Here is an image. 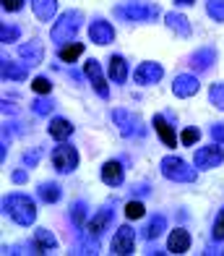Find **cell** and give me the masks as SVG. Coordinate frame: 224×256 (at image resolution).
<instances>
[{
	"mask_svg": "<svg viewBox=\"0 0 224 256\" xmlns=\"http://www.w3.org/2000/svg\"><path fill=\"white\" fill-rule=\"evenodd\" d=\"M164 24H167L178 37H191V21H188L183 14H178V10H172V14H167V18H164Z\"/></svg>",
	"mask_w": 224,
	"mask_h": 256,
	"instance_id": "obj_20",
	"label": "cell"
},
{
	"mask_svg": "<svg viewBox=\"0 0 224 256\" xmlns=\"http://www.w3.org/2000/svg\"><path fill=\"white\" fill-rule=\"evenodd\" d=\"M0 74H3V78H8V81H23V78H29V66L3 60L0 63Z\"/></svg>",
	"mask_w": 224,
	"mask_h": 256,
	"instance_id": "obj_17",
	"label": "cell"
},
{
	"mask_svg": "<svg viewBox=\"0 0 224 256\" xmlns=\"http://www.w3.org/2000/svg\"><path fill=\"white\" fill-rule=\"evenodd\" d=\"M123 178H125V172H123L120 162L110 160V162H104V165H102V180L107 183V186H120Z\"/></svg>",
	"mask_w": 224,
	"mask_h": 256,
	"instance_id": "obj_19",
	"label": "cell"
},
{
	"mask_svg": "<svg viewBox=\"0 0 224 256\" xmlns=\"http://www.w3.org/2000/svg\"><path fill=\"white\" fill-rule=\"evenodd\" d=\"M31 89L37 92V94H50L52 81H50V78H44V76H37V78H34V84H31Z\"/></svg>",
	"mask_w": 224,
	"mask_h": 256,
	"instance_id": "obj_36",
	"label": "cell"
},
{
	"mask_svg": "<svg viewBox=\"0 0 224 256\" xmlns=\"http://www.w3.org/2000/svg\"><path fill=\"white\" fill-rule=\"evenodd\" d=\"M73 134V123L65 120V118H52L50 123V136L57 138V142H65V138Z\"/></svg>",
	"mask_w": 224,
	"mask_h": 256,
	"instance_id": "obj_23",
	"label": "cell"
},
{
	"mask_svg": "<svg viewBox=\"0 0 224 256\" xmlns=\"http://www.w3.org/2000/svg\"><path fill=\"white\" fill-rule=\"evenodd\" d=\"M151 123H154V131L159 134V138H162V144H164V146H170V149H172L175 144H178V136H175L172 126L164 120V115H154V120H151Z\"/></svg>",
	"mask_w": 224,
	"mask_h": 256,
	"instance_id": "obj_18",
	"label": "cell"
},
{
	"mask_svg": "<svg viewBox=\"0 0 224 256\" xmlns=\"http://www.w3.org/2000/svg\"><path fill=\"white\" fill-rule=\"evenodd\" d=\"M110 251L115 256H131L136 251V230L131 225H123L120 230L115 232V238L110 243Z\"/></svg>",
	"mask_w": 224,
	"mask_h": 256,
	"instance_id": "obj_7",
	"label": "cell"
},
{
	"mask_svg": "<svg viewBox=\"0 0 224 256\" xmlns=\"http://www.w3.org/2000/svg\"><path fill=\"white\" fill-rule=\"evenodd\" d=\"M31 8L39 21H52L57 14V0H31Z\"/></svg>",
	"mask_w": 224,
	"mask_h": 256,
	"instance_id": "obj_21",
	"label": "cell"
},
{
	"mask_svg": "<svg viewBox=\"0 0 224 256\" xmlns=\"http://www.w3.org/2000/svg\"><path fill=\"white\" fill-rule=\"evenodd\" d=\"M209 102L214 104L217 110H224V84H211V92H209Z\"/></svg>",
	"mask_w": 224,
	"mask_h": 256,
	"instance_id": "obj_31",
	"label": "cell"
},
{
	"mask_svg": "<svg viewBox=\"0 0 224 256\" xmlns=\"http://www.w3.org/2000/svg\"><path fill=\"white\" fill-rule=\"evenodd\" d=\"M31 110L37 112V115H50L52 110H55V100H50V97H44V100H37L31 104Z\"/></svg>",
	"mask_w": 224,
	"mask_h": 256,
	"instance_id": "obj_33",
	"label": "cell"
},
{
	"mask_svg": "<svg viewBox=\"0 0 224 256\" xmlns=\"http://www.w3.org/2000/svg\"><path fill=\"white\" fill-rule=\"evenodd\" d=\"M76 248H78L76 254H99V240L86 232V238H84V236L78 238V246H76Z\"/></svg>",
	"mask_w": 224,
	"mask_h": 256,
	"instance_id": "obj_30",
	"label": "cell"
},
{
	"mask_svg": "<svg viewBox=\"0 0 224 256\" xmlns=\"http://www.w3.org/2000/svg\"><path fill=\"white\" fill-rule=\"evenodd\" d=\"M34 248H37V254L52 251V248H57V240L47 228H39V230H34Z\"/></svg>",
	"mask_w": 224,
	"mask_h": 256,
	"instance_id": "obj_22",
	"label": "cell"
},
{
	"mask_svg": "<svg viewBox=\"0 0 224 256\" xmlns=\"http://www.w3.org/2000/svg\"><path fill=\"white\" fill-rule=\"evenodd\" d=\"M52 168L57 172H73L78 168V152H76V146H70L65 142H60V146H55L52 149Z\"/></svg>",
	"mask_w": 224,
	"mask_h": 256,
	"instance_id": "obj_6",
	"label": "cell"
},
{
	"mask_svg": "<svg viewBox=\"0 0 224 256\" xmlns=\"http://www.w3.org/2000/svg\"><path fill=\"white\" fill-rule=\"evenodd\" d=\"M162 176L167 178V180H178V183H193V180L198 178V172H196V168H191V165H188L185 160L167 154V157L162 160Z\"/></svg>",
	"mask_w": 224,
	"mask_h": 256,
	"instance_id": "obj_3",
	"label": "cell"
},
{
	"mask_svg": "<svg viewBox=\"0 0 224 256\" xmlns=\"http://www.w3.org/2000/svg\"><path fill=\"white\" fill-rule=\"evenodd\" d=\"M214 60H217V50L214 48H201L191 55V68L193 71H206V68L214 66Z\"/></svg>",
	"mask_w": 224,
	"mask_h": 256,
	"instance_id": "obj_16",
	"label": "cell"
},
{
	"mask_svg": "<svg viewBox=\"0 0 224 256\" xmlns=\"http://www.w3.org/2000/svg\"><path fill=\"white\" fill-rule=\"evenodd\" d=\"M222 162H224V152H222L219 144H214V146H201V149L196 152V157H193V165H196L198 170L219 168Z\"/></svg>",
	"mask_w": 224,
	"mask_h": 256,
	"instance_id": "obj_8",
	"label": "cell"
},
{
	"mask_svg": "<svg viewBox=\"0 0 224 256\" xmlns=\"http://www.w3.org/2000/svg\"><path fill=\"white\" fill-rule=\"evenodd\" d=\"M144 214H146V209H144V204H141V202H128L125 204V217L128 220H141Z\"/></svg>",
	"mask_w": 224,
	"mask_h": 256,
	"instance_id": "obj_34",
	"label": "cell"
},
{
	"mask_svg": "<svg viewBox=\"0 0 224 256\" xmlns=\"http://www.w3.org/2000/svg\"><path fill=\"white\" fill-rule=\"evenodd\" d=\"M112 120H115V126H117V131H120L123 136H144L146 134V128H144V123H141V118L136 112H128V110H112Z\"/></svg>",
	"mask_w": 224,
	"mask_h": 256,
	"instance_id": "obj_5",
	"label": "cell"
},
{
	"mask_svg": "<svg viewBox=\"0 0 224 256\" xmlns=\"http://www.w3.org/2000/svg\"><path fill=\"white\" fill-rule=\"evenodd\" d=\"M172 92H175V97H180V100L193 97L198 92V78L191 76V74H180L178 78L172 81Z\"/></svg>",
	"mask_w": 224,
	"mask_h": 256,
	"instance_id": "obj_13",
	"label": "cell"
},
{
	"mask_svg": "<svg viewBox=\"0 0 224 256\" xmlns=\"http://www.w3.org/2000/svg\"><path fill=\"white\" fill-rule=\"evenodd\" d=\"M0 110H3V112H8V115H16V112H18V104H13V102L3 100V102H0Z\"/></svg>",
	"mask_w": 224,
	"mask_h": 256,
	"instance_id": "obj_41",
	"label": "cell"
},
{
	"mask_svg": "<svg viewBox=\"0 0 224 256\" xmlns=\"http://www.w3.org/2000/svg\"><path fill=\"white\" fill-rule=\"evenodd\" d=\"M110 222H112V209H110V206H104V209H99V212L86 222V232H89V236H94V238H99L102 232L107 230Z\"/></svg>",
	"mask_w": 224,
	"mask_h": 256,
	"instance_id": "obj_14",
	"label": "cell"
},
{
	"mask_svg": "<svg viewBox=\"0 0 224 256\" xmlns=\"http://www.w3.org/2000/svg\"><path fill=\"white\" fill-rule=\"evenodd\" d=\"M209 136H211V142H214V144H224V123H214V126H211Z\"/></svg>",
	"mask_w": 224,
	"mask_h": 256,
	"instance_id": "obj_38",
	"label": "cell"
},
{
	"mask_svg": "<svg viewBox=\"0 0 224 256\" xmlns=\"http://www.w3.org/2000/svg\"><path fill=\"white\" fill-rule=\"evenodd\" d=\"M110 78L117 81V84L128 81V63L123 60L120 55H112V58H110Z\"/></svg>",
	"mask_w": 224,
	"mask_h": 256,
	"instance_id": "obj_26",
	"label": "cell"
},
{
	"mask_svg": "<svg viewBox=\"0 0 224 256\" xmlns=\"http://www.w3.org/2000/svg\"><path fill=\"white\" fill-rule=\"evenodd\" d=\"M89 40H91L94 44H112V42H115V29H112V24H107V21H102V18L91 21V24H89Z\"/></svg>",
	"mask_w": 224,
	"mask_h": 256,
	"instance_id": "obj_11",
	"label": "cell"
},
{
	"mask_svg": "<svg viewBox=\"0 0 224 256\" xmlns=\"http://www.w3.org/2000/svg\"><path fill=\"white\" fill-rule=\"evenodd\" d=\"M206 14L211 16V21L224 24V0H206Z\"/></svg>",
	"mask_w": 224,
	"mask_h": 256,
	"instance_id": "obj_29",
	"label": "cell"
},
{
	"mask_svg": "<svg viewBox=\"0 0 224 256\" xmlns=\"http://www.w3.org/2000/svg\"><path fill=\"white\" fill-rule=\"evenodd\" d=\"M164 230H167V220H164L162 214H154V217L149 220V225L144 228V238L146 240H157Z\"/></svg>",
	"mask_w": 224,
	"mask_h": 256,
	"instance_id": "obj_24",
	"label": "cell"
},
{
	"mask_svg": "<svg viewBox=\"0 0 224 256\" xmlns=\"http://www.w3.org/2000/svg\"><path fill=\"white\" fill-rule=\"evenodd\" d=\"M18 58L26 66H39L44 60V44L39 40H31V42H23L18 44Z\"/></svg>",
	"mask_w": 224,
	"mask_h": 256,
	"instance_id": "obj_12",
	"label": "cell"
},
{
	"mask_svg": "<svg viewBox=\"0 0 224 256\" xmlns=\"http://www.w3.org/2000/svg\"><path fill=\"white\" fill-rule=\"evenodd\" d=\"M196 0H175V6H193Z\"/></svg>",
	"mask_w": 224,
	"mask_h": 256,
	"instance_id": "obj_44",
	"label": "cell"
},
{
	"mask_svg": "<svg viewBox=\"0 0 224 256\" xmlns=\"http://www.w3.org/2000/svg\"><path fill=\"white\" fill-rule=\"evenodd\" d=\"M37 196L44 202V204H55V202H60V186L57 183H39V188H37Z\"/></svg>",
	"mask_w": 224,
	"mask_h": 256,
	"instance_id": "obj_25",
	"label": "cell"
},
{
	"mask_svg": "<svg viewBox=\"0 0 224 256\" xmlns=\"http://www.w3.org/2000/svg\"><path fill=\"white\" fill-rule=\"evenodd\" d=\"M18 26L13 24H3V29H0V42L3 44H10V42H18Z\"/></svg>",
	"mask_w": 224,
	"mask_h": 256,
	"instance_id": "obj_32",
	"label": "cell"
},
{
	"mask_svg": "<svg viewBox=\"0 0 224 256\" xmlns=\"http://www.w3.org/2000/svg\"><path fill=\"white\" fill-rule=\"evenodd\" d=\"M115 16L123 21H133V24H144V21H154L159 16V8L154 3H131V6H117Z\"/></svg>",
	"mask_w": 224,
	"mask_h": 256,
	"instance_id": "obj_4",
	"label": "cell"
},
{
	"mask_svg": "<svg viewBox=\"0 0 224 256\" xmlns=\"http://www.w3.org/2000/svg\"><path fill=\"white\" fill-rule=\"evenodd\" d=\"M211 238L214 240H224V206L219 209V214L214 220V230H211Z\"/></svg>",
	"mask_w": 224,
	"mask_h": 256,
	"instance_id": "obj_35",
	"label": "cell"
},
{
	"mask_svg": "<svg viewBox=\"0 0 224 256\" xmlns=\"http://www.w3.org/2000/svg\"><path fill=\"white\" fill-rule=\"evenodd\" d=\"M84 26V14L81 10H65V14L60 16L52 24V32H50V40L57 42L63 48V44L73 42V37L78 34V29Z\"/></svg>",
	"mask_w": 224,
	"mask_h": 256,
	"instance_id": "obj_2",
	"label": "cell"
},
{
	"mask_svg": "<svg viewBox=\"0 0 224 256\" xmlns=\"http://www.w3.org/2000/svg\"><path fill=\"white\" fill-rule=\"evenodd\" d=\"M84 74H86V78L91 81L94 92H97L102 100H110V86H107V78H104V74H102V66L89 58V60L84 63Z\"/></svg>",
	"mask_w": 224,
	"mask_h": 256,
	"instance_id": "obj_9",
	"label": "cell"
},
{
	"mask_svg": "<svg viewBox=\"0 0 224 256\" xmlns=\"http://www.w3.org/2000/svg\"><path fill=\"white\" fill-rule=\"evenodd\" d=\"M3 8L8 10V14H16V10L23 8V0H3Z\"/></svg>",
	"mask_w": 224,
	"mask_h": 256,
	"instance_id": "obj_40",
	"label": "cell"
},
{
	"mask_svg": "<svg viewBox=\"0 0 224 256\" xmlns=\"http://www.w3.org/2000/svg\"><path fill=\"white\" fill-rule=\"evenodd\" d=\"M86 202H73V206H70V220H73L76 228H86L89 222V212H86Z\"/></svg>",
	"mask_w": 224,
	"mask_h": 256,
	"instance_id": "obj_27",
	"label": "cell"
},
{
	"mask_svg": "<svg viewBox=\"0 0 224 256\" xmlns=\"http://www.w3.org/2000/svg\"><path fill=\"white\" fill-rule=\"evenodd\" d=\"M188 248H191V232H188L185 228H178L170 232V240H167V251L170 254H185Z\"/></svg>",
	"mask_w": 224,
	"mask_h": 256,
	"instance_id": "obj_15",
	"label": "cell"
},
{
	"mask_svg": "<svg viewBox=\"0 0 224 256\" xmlns=\"http://www.w3.org/2000/svg\"><path fill=\"white\" fill-rule=\"evenodd\" d=\"M3 212L21 228H29L37 220V206L26 194H8L3 199Z\"/></svg>",
	"mask_w": 224,
	"mask_h": 256,
	"instance_id": "obj_1",
	"label": "cell"
},
{
	"mask_svg": "<svg viewBox=\"0 0 224 256\" xmlns=\"http://www.w3.org/2000/svg\"><path fill=\"white\" fill-rule=\"evenodd\" d=\"M164 76V68L154 60H146V63H141L136 68V74H133V81L138 86H151V84H159Z\"/></svg>",
	"mask_w": 224,
	"mask_h": 256,
	"instance_id": "obj_10",
	"label": "cell"
},
{
	"mask_svg": "<svg viewBox=\"0 0 224 256\" xmlns=\"http://www.w3.org/2000/svg\"><path fill=\"white\" fill-rule=\"evenodd\" d=\"M10 178H13V183H26V178H29V176H26V170H16Z\"/></svg>",
	"mask_w": 224,
	"mask_h": 256,
	"instance_id": "obj_42",
	"label": "cell"
},
{
	"mask_svg": "<svg viewBox=\"0 0 224 256\" xmlns=\"http://www.w3.org/2000/svg\"><path fill=\"white\" fill-rule=\"evenodd\" d=\"M180 138H183V144H185V146H193V144L198 142V138H201V131L191 126V128H185V131H183V136H180Z\"/></svg>",
	"mask_w": 224,
	"mask_h": 256,
	"instance_id": "obj_37",
	"label": "cell"
},
{
	"mask_svg": "<svg viewBox=\"0 0 224 256\" xmlns=\"http://www.w3.org/2000/svg\"><path fill=\"white\" fill-rule=\"evenodd\" d=\"M39 157H42V146H37V149H31V152L23 154V165H26V168H34Z\"/></svg>",
	"mask_w": 224,
	"mask_h": 256,
	"instance_id": "obj_39",
	"label": "cell"
},
{
	"mask_svg": "<svg viewBox=\"0 0 224 256\" xmlns=\"http://www.w3.org/2000/svg\"><path fill=\"white\" fill-rule=\"evenodd\" d=\"M81 52H84V44H81V42H73V44H63L57 55H60L63 63H73L76 58H81Z\"/></svg>",
	"mask_w": 224,
	"mask_h": 256,
	"instance_id": "obj_28",
	"label": "cell"
},
{
	"mask_svg": "<svg viewBox=\"0 0 224 256\" xmlns=\"http://www.w3.org/2000/svg\"><path fill=\"white\" fill-rule=\"evenodd\" d=\"M149 191H151V186H136V188H133L136 196H144V194H149Z\"/></svg>",
	"mask_w": 224,
	"mask_h": 256,
	"instance_id": "obj_43",
	"label": "cell"
}]
</instances>
